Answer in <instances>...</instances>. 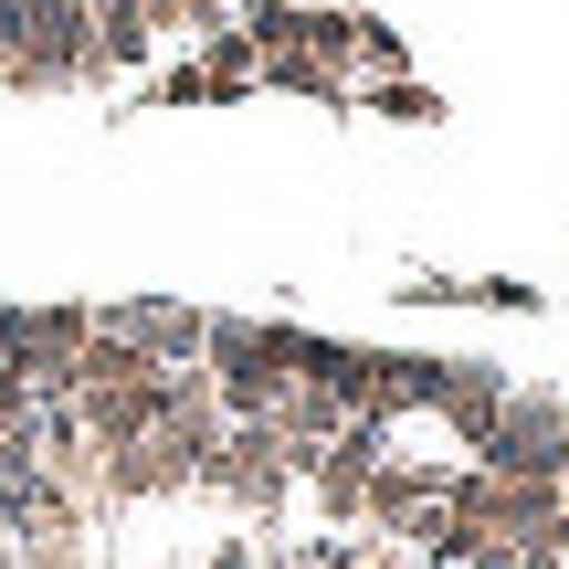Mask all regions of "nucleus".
Wrapping results in <instances>:
<instances>
[{
	"label": "nucleus",
	"mask_w": 569,
	"mask_h": 569,
	"mask_svg": "<svg viewBox=\"0 0 569 569\" xmlns=\"http://www.w3.org/2000/svg\"><path fill=\"white\" fill-rule=\"evenodd\" d=\"M148 32H180V11L169 0H106L96 11V63H138Z\"/></svg>",
	"instance_id": "obj_2"
},
{
	"label": "nucleus",
	"mask_w": 569,
	"mask_h": 569,
	"mask_svg": "<svg viewBox=\"0 0 569 569\" xmlns=\"http://www.w3.org/2000/svg\"><path fill=\"white\" fill-rule=\"evenodd\" d=\"M306 11H327V0H306Z\"/></svg>",
	"instance_id": "obj_5"
},
{
	"label": "nucleus",
	"mask_w": 569,
	"mask_h": 569,
	"mask_svg": "<svg viewBox=\"0 0 569 569\" xmlns=\"http://www.w3.org/2000/svg\"><path fill=\"white\" fill-rule=\"evenodd\" d=\"M106 327H117V338H138V348H148V369H190V359L211 348V317H201V306H159V296L106 306Z\"/></svg>",
	"instance_id": "obj_1"
},
{
	"label": "nucleus",
	"mask_w": 569,
	"mask_h": 569,
	"mask_svg": "<svg viewBox=\"0 0 569 569\" xmlns=\"http://www.w3.org/2000/svg\"><path fill=\"white\" fill-rule=\"evenodd\" d=\"M169 11H180L190 32H222V11H232V0H169Z\"/></svg>",
	"instance_id": "obj_3"
},
{
	"label": "nucleus",
	"mask_w": 569,
	"mask_h": 569,
	"mask_svg": "<svg viewBox=\"0 0 569 569\" xmlns=\"http://www.w3.org/2000/svg\"><path fill=\"white\" fill-rule=\"evenodd\" d=\"M0 53H11V0H0Z\"/></svg>",
	"instance_id": "obj_4"
}]
</instances>
